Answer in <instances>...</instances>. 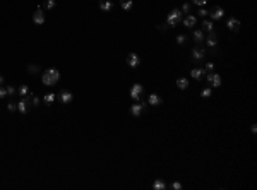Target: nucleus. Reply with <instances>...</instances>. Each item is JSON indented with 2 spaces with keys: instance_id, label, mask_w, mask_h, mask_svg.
<instances>
[{
  "instance_id": "obj_6",
  "label": "nucleus",
  "mask_w": 257,
  "mask_h": 190,
  "mask_svg": "<svg viewBox=\"0 0 257 190\" xmlns=\"http://www.w3.org/2000/svg\"><path fill=\"white\" fill-rule=\"evenodd\" d=\"M17 112H19V113H22V115H26V113L29 112V103H28V96H24V98H21V99H19V103H17Z\"/></svg>"
},
{
  "instance_id": "obj_30",
  "label": "nucleus",
  "mask_w": 257,
  "mask_h": 190,
  "mask_svg": "<svg viewBox=\"0 0 257 190\" xmlns=\"http://www.w3.org/2000/svg\"><path fill=\"white\" fill-rule=\"evenodd\" d=\"M7 110H9L11 113H14L15 110H17V103H9V104H7Z\"/></svg>"
},
{
  "instance_id": "obj_9",
  "label": "nucleus",
  "mask_w": 257,
  "mask_h": 190,
  "mask_svg": "<svg viewBox=\"0 0 257 190\" xmlns=\"http://www.w3.org/2000/svg\"><path fill=\"white\" fill-rule=\"evenodd\" d=\"M182 23H184L185 27H189V29H190V27H194L195 24H197V17H195V15H192V14H187L184 19H182Z\"/></svg>"
},
{
  "instance_id": "obj_37",
  "label": "nucleus",
  "mask_w": 257,
  "mask_h": 190,
  "mask_svg": "<svg viewBox=\"0 0 257 190\" xmlns=\"http://www.w3.org/2000/svg\"><path fill=\"white\" fill-rule=\"evenodd\" d=\"M172 187H173V188H175V190H180V188H182V183H178V182H173V183H172Z\"/></svg>"
},
{
  "instance_id": "obj_17",
  "label": "nucleus",
  "mask_w": 257,
  "mask_h": 190,
  "mask_svg": "<svg viewBox=\"0 0 257 190\" xmlns=\"http://www.w3.org/2000/svg\"><path fill=\"white\" fill-rule=\"evenodd\" d=\"M209 15H211V19H214V21H220V19L224 15V11H223L221 7H216V9H214V11L211 12Z\"/></svg>"
},
{
  "instance_id": "obj_27",
  "label": "nucleus",
  "mask_w": 257,
  "mask_h": 190,
  "mask_svg": "<svg viewBox=\"0 0 257 190\" xmlns=\"http://www.w3.org/2000/svg\"><path fill=\"white\" fill-rule=\"evenodd\" d=\"M185 41H187V36H185V34H178V36H176V43H178V45H184Z\"/></svg>"
},
{
  "instance_id": "obj_5",
  "label": "nucleus",
  "mask_w": 257,
  "mask_h": 190,
  "mask_svg": "<svg viewBox=\"0 0 257 190\" xmlns=\"http://www.w3.org/2000/svg\"><path fill=\"white\" fill-rule=\"evenodd\" d=\"M206 55V48L204 46H195V48H192V60H195V62H199V60H202Z\"/></svg>"
},
{
  "instance_id": "obj_31",
  "label": "nucleus",
  "mask_w": 257,
  "mask_h": 190,
  "mask_svg": "<svg viewBox=\"0 0 257 190\" xmlns=\"http://www.w3.org/2000/svg\"><path fill=\"white\" fill-rule=\"evenodd\" d=\"M5 89H7V96H14L15 94V87L14 86H7Z\"/></svg>"
},
{
  "instance_id": "obj_21",
  "label": "nucleus",
  "mask_w": 257,
  "mask_h": 190,
  "mask_svg": "<svg viewBox=\"0 0 257 190\" xmlns=\"http://www.w3.org/2000/svg\"><path fill=\"white\" fill-rule=\"evenodd\" d=\"M153 188L154 190H165L166 188V183L163 182V180H156V182H154V185H153Z\"/></svg>"
},
{
  "instance_id": "obj_39",
  "label": "nucleus",
  "mask_w": 257,
  "mask_h": 190,
  "mask_svg": "<svg viewBox=\"0 0 257 190\" xmlns=\"http://www.w3.org/2000/svg\"><path fill=\"white\" fill-rule=\"evenodd\" d=\"M250 130H252V134H255V132H257V127L252 125V127H250Z\"/></svg>"
},
{
  "instance_id": "obj_38",
  "label": "nucleus",
  "mask_w": 257,
  "mask_h": 190,
  "mask_svg": "<svg viewBox=\"0 0 257 190\" xmlns=\"http://www.w3.org/2000/svg\"><path fill=\"white\" fill-rule=\"evenodd\" d=\"M158 29L159 31H166L168 29V26H166V24H158Z\"/></svg>"
},
{
  "instance_id": "obj_18",
  "label": "nucleus",
  "mask_w": 257,
  "mask_h": 190,
  "mask_svg": "<svg viewBox=\"0 0 257 190\" xmlns=\"http://www.w3.org/2000/svg\"><path fill=\"white\" fill-rule=\"evenodd\" d=\"M204 69H201V67H197V69H192L190 70V75H192V79H195V81H199V79H202V75H204Z\"/></svg>"
},
{
  "instance_id": "obj_22",
  "label": "nucleus",
  "mask_w": 257,
  "mask_h": 190,
  "mask_svg": "<svg viewBox=\"0 0 257 190\" xmlns=\"http://www.w3.org/2000/svg\"><path fill=\"white\" fill-rule=\"evenodd\" d=\"M28 94H29V87L26 86V84H22V86L19 87V96L24 98V96H28Z\"/></svg>"
},
{
  "instance_id": "obj_15",
  "label": "nucleus",
  "mask_w": 257,
  "mask_h": 190,
  "mask_svg": "<svg viewBox=\"0 0 257 190\" xmlns=\"http://www.w3.org/2000/svg\"><path fill=\"white\" fill-rule=\"evenodd\" d=\"M33 21L36 24H43L45 23V14H43V11H41V9H36V12L33 14Z\"/></svg>"
},
{
  "instance_id": "obj_14",
  "label": "nucleus",
  "mask_w": 257,
  "mask_h": 190,
  "mask_svg": "<svg viewBox=\"0 0 257 190\" xmlns=\"http://www.w3.org/2000/svg\"><path fill=\"white\" fill-rule=\"evenodd\" d=\"M147 104H151V106H159V104H161V98H159V94H156V93L149 94V98H147Z\"/></svg>"
},
{
  "instance_id": "obj_26",
  "label": "nucleus",
  "mask_w": 257,
  "mask_h": 190,
  "mask_svg": "<svg viewBox=\"0 0 257 190\" xmlns=\"http://www.w3.org/2000/svg\"><path fill=\"white\" fill-rule=\"evenodd\" d=\"M55 5H57V2H55V0H46V2H45V7H46L48 11L55 9Z\"/></svg>"
},
{
  "instance_id": "obj_25",
  "label": "nucleus",
  "mask_w": 257,
  "mask_h": 190,
  "mask_svg": "<svg viewBox=\"0 0 257 190\" xmlns=\"http://www.w3.org/2000/svg\"><path fill=\"white\" fill-rule=\"evenodd\" d=\"M28 72H29V74H38V72H40V67L34 65V63H31V65H28Z\"/></svg>"
},
{
  "instance_id": "obj_1",
  "label": "nucleus",
  "mask_w": 257,
  "mask_h": 190,
  "mask_svg": "<svg viewBox=\"0 0 257 190\" xmlns=\"http://www.w3.org/2000/svg\"><path fill=\"white\" fill-rule=\"evenodd\" d=\"M41 81H43L45 86H53L60 81V72L59 69H46L41 75Z\"/></svg>"
},
{
  "instance_id": "obj_23",
  "label": "nucleus",
  "mask_w": 257,
  "mask_h": 190,
  "mask_svg": "<svg viewBox=\"0 0 257 190\" xmlns=\"http://www.w3.org/2000/svg\"><path fill=\"white\" fill-rule=\"evenodd\" d=\"M43 101H45V103H46V104L53 103V101H55V94H53V93H48V94H45Z\"/></svg>"
},
{
  "instance_id": "obj_33",
  "label": "nucleus",
  "mask_w": 257,
  "mask_h": 190,
  "mask_svg": "<svg viewBox=\"0 0 257 190\" xmlns=\"http://www.w3.org/2000/svg\"><path fill=\"white\" fill-rule=\"evenodd\" d=\"M28 96H29L31 98V99H33V104H34V106H38V104H40V98H38V96H33V94H28Z\"/></svg>"
},
{
  "instance_id": "obj_3",
  "label": "nucleus",
  "mask_w": 257,
  "mask_h": 190,
  "mask_svg": "<svg viewBox=\"0 0 257 190\" xmlns=\"http://www.w3.org/2000/svg\"><path fill=\"white\" fill-rule=\"evenodd\" d=\"M146 108H147V103L146 101H141V103H136V104L130 106V113H132L134 116H139L146 112Z\"/></svg>"
},
{
  "instance_id": "obj_32",
  "label": "nucleus",
  "mask_w": 257,
  "mask_h": 190,
  "mask_svg": "<svg viewBox=\"0 0 257 190\" xmlns=\"http://www.w3.org/2000/svg\"><path fill=\"white\" fill-rule=\"evenodd\" d=\"M192 4L199 5V7H204V5L207 4V0H192Z\"/></svg>"
},
{
  "instance_id": "obj_40",
  "label": "nucleus",
  "mask_w": 257,
  "mask_h": 190,
  "mask_svg": "<svg viewBox=\"0 0 257 190\" xmlns=\"http://www.w3.org/2000/svg\"><path fill=\"white\" fill-rule=\"evenodd\" d=\"M2 84H4V77H2V75H0V86H2Z\"/></svg>"
},
{
  "instance_id": "obj_10",
  "label": "nucleus",
  "mask_w": 257,
  "mask_h": 190,
  "mask_svg": "<svg viewBox=\"0 0 257 190\" xmlns=\"http://www.w3.org/2000/svg\"><path fill=\"white\" fill-rule=\"evenodd\" d=\"M127 63L130 65V67H134V69H136L137 65L141 63L139 55H137V53H128V55H127Z\"/></svg>"
},
{
  "instance_id": "obj_34",
  "label": "nucleus",
  "mask_w": 257,
  "mask_h": 190,
  "mask_svg": "<svg viewBox=\"0 0 257 190\" xmlns=\"http://www.w3.org/2000/svg\"><path fill=\"white\" fill-rule=\"evenodd\" d=\"M199 15H201V17H207V15H209V12H207V9H204V7H202L201 9V11H199Z\"/></svg>"
},
{
  "instance_id": "obj_13",
  "label": "nucleus",
  "mask_w": 257,
  "mask_h": 190,
  "mask_svg": "<svg viewBox=\"0 0 257 190\" xmlns=\"http://www.w3.org/2000/svg\"><path fill=\"white\" fill-rule=\"evenodd\" d=\"M204 31L202 29H195L194 33H192V40L195 41V43H197V45H201V43H204Z\"/></svg>"
},
{
  "instance_id": "obj_7",
  "label": "nucleus",
  "mask_w": 257,
  "mask_h": 190,
  "mask_svg": "<svg viewBox=\"0 0 257 190\" xmlns=\"http://www.w3.org/2000/svg\"><path fill=\"white\" fill-rule=\"evenodd\" d=\"M204 41H206V46L214 48L218 45V34L214 31H209V34H207V38H204Z\"/></svg>"
},
{
  "instance_id": "obj_2",
  "label": "nucleus",
  "mask_w": 257,
  "mask_h": 190,
  "mask_svg": "<svg viewBox=\"0 0 257 190\" xmlns=\"http://www.w3.org/2000/svg\"><path fill=\"white\" fill-rule=\"evenodd\" d=\"M180 21H182V11L173 9V11L168 14V17H166V26H176Z\"/></svg>"
},
{
  "instance_id": "obj_4",
  "label": "nucleus",
  "mask_w": 257,
  "mask_h": 190,
  "mask_svg": "<svg viewBox=\"0 0 257 190\" xmlns=\"http://www.w3.org/2000/svg\"><path fill=\"white\" fill-rule=\"evenodd\" d=\"M142 93H144V86L142 84H134L132 89H130V98L136 99V101H139L141 96H142Z\"/></svg>"
},
{
  "instance_id": "obj_28",
  "label": "nucleus",
  "mask_w": 257,
  "mask_h": 190,
  "mask_svg": "<svg viewBox=\"0 0 257 190\" xmlns=\"http://www.w3.org/2000/svg\"><path fill=\"white\" fill-rule=\"evenodd\" d=\"M182 12H185V14H190V4H189V2H185V4L182 5Z\"/></svg>"
},
{
  "instance_id": "obj_11",
  "label": "nucleus",
  "mask_w": 257,
  "mask_h": 190,
  "mask_svg": "<svg viewBox=\"0 0 257 190\" xmlns=\"http://www.w3.org/2000/svg\"><path fill=\"white\" fill-rule=\"evenodd\" d=\"M226 27H228V29H230V31H233V33H237V31L240 29V21H238V19H235V17L228 19Z\"/></svg>"
},
{
  "instance_id": "obj_20",
  "label": "nucleus",
  "mask_w": 257,
  "mask_h": 190,
  "mask_svg": "<svg viewBox=\"0 0 257 190\" xmlns=\"http://www.w3.org/2000/svg\"><path fill=\"white\" fill-rule=\"evenodd\" d=\"M120 5H122V9H124V11H130V9H132V5H134V0H122Z\"/></svg>"
},
{
  "instance_id": "obj_8",
  "label": "nucleus",
  "mask_w": 257,
  "mask_h": 190,
  "mask_svg": "<svg viewBox=\"0 0 257 190\" xmlns=\"http://www.w3.org/2000/svg\"><path fill=\"white\" fill-rule=\"evenodd\" d=\"M206 81L209 82L213 87H220V86H221V77H220L218 74H213V72L206 75Z\"/></svg>"
},
{
  "instance_id": "obj_24",
  "label": "nucleus",
  "mask_w": 257,
  "mask_h": 190,
  "mask_svg": "<svg viewBox=\"0 0 257 190\" xmlns=\"http://www.w3.org/2000/svg\"><path fill=\"white\" fill-rule=\"evenodd\" d=\"M202 27H204L206 31H213V23L207 21V19H204V21H202Z\"/></svg>"
},
{
  "instance_id": "obj_19",
  "label": "nucleus",
  "mask_w": 257,
  "mask_h": 190,
  "mask_svg": "<svg viewBox=\"0 0 257 190\" xmlns=\"http://www.w3.org/2000/svg\"><path fill=\"white\" fill-rule=\"evenodd\" d=\"M176 87H178V89H187L189 87V81L185 77H180L178 81H176Z\"/></svg>"
},
{
  "instance_id": "obj_16",
  "label": "nucleus",
  "mask_w": 257,
  "mask_h": 190,
  "mask_svg": "<svg viewBox=\"0 0 257 190\" xmlns=\"http://www.w3.org/2000/svg\"><path fill=\"white\" fill-rule=\"evenodd\" d=\"M99 9L105 12H110L113 9V2L111 0H99Z\"/></svg>"
},
{
  "instance_id": "obj_36",
  "label": "nucleus",
  "mask_w": 257,
  "mask_h": 190,
  "mask_svg": "<svg viewBox=\"0 0 257 190\" xmlns=\"http://www.w3.org/2000/svg\"><path fill=\"white\" fill-rule=\"evenodd\" d=\"M5 96H7V89L0 86V99H2V98H5Z\"/></svg>"
},
{
  "instance_id": "obj_12",
  "label": "nucleus",
  "mask_w": 257,
  "mask_h": 190,
  "mask_svg": "<svg viewBox=\"0 0 257 190\" xmlns=\"http://www.w3.org/2000/svg\"><path fill=\"white\" fill-rule=\"evenodd\" d=\"M57 98H59V99H60V101H62V103H63V104H67V103H70V101H72V99H74V96H72V93H69V91H60V93H59V96H57Z\"/></svg>"
},
{
  "instance_id": "obj_29",
  "label": "nucleus",
  "mask_w": 257,
  "mask_h": 190,
  "mask_svg": "<svg viewBox=\"0 0 257 190\" xmlns=\"http://www.w3.org/2000/svg\"><path fill=\"white\" fill-rule=\"evenodd\" d=\"M201 96H202V98H209V96H211V89H209V87L202 89V91H201Z\"/></svg>"
},
{
  "instance_id": "obj_35",
  "label": "nucleus",
  "mask_w": 257,
  "mask_h": 190,
  "mask_svg": "<svg viewBox=\"0 0 257 190\" xmlns=\"http://www.w3.org/2000/svg\"><path fill=\"white\" fill-rule=\"evenodd\" d=\"M213 69H214V63L213 62H207V63H206V67H204V70H213Z\"/></svg>"
}]
</instances>
